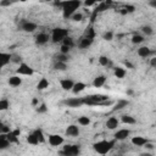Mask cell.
<instances>
[{"instance_id":"cell-1","label":"cell","mask_w":156,"mask_h":156,"mask_svg":"<svg viewBox=\"0 0 156 156\" xmlns=\"http://www.w3.org/2000/svg\"><path fill=\"white\" fill-rule=\"evenodd\" d=\"M81 1L79 0H68V1H59L55 3V5H57L59 7L62 9V13H64L65 19H71V16L77 12L78 7L81 6Z\"/></svg>"},{"instance_id":"cell-2","label":"cell","mask_w":156,"mask_h":156,"mask_svg":"<svg viewBox=\"0 0 156 156\" xmlns=\"http://www.w3.org/2000/svg\"><path fill=\"white\" fill-rule=\"evenodd\" d=\"M115 142H116V140H100V142L94 143L93 148H94V150L98 154L105 155L108 151H111V149L115 146Z\"/></svg>"},{"instance_id":"cell-3","label":"cell","mask_w":156,"mask_h":156,"mask_svg":"<svg viewBox=\"0 0 156 156\" xmlns=\"http://www.w3.org/2000/svg\"><path fill=\"white\" fill-rule=\"evenodd\" d=\"M66 37H68V29L65 28H54L51 32V42L53 43H60Z\"/></svg>"},{"instance_id":"cell-4","label":"cell","mask_w":156,"mask_h":156,"mask_svg":"<svg viewBox=\"0 0 156 156\" xmlns=\"http://www.w3.org/2000/svg\"><path fill=\"white\" fill-rule=\"evenodd\" d=\"M81 152L79 145H65L60 155L62 156H78Z\"/></svg>"},{"instance_id":"cell-5","label":"cell","mask_w":156,"mask_h":156,"mask_svg":"<svg viewBox=\"0 0 156 156\" xmlns=\"http://www.w3.org/2000/svg\"><path fill=\"white\" fill-rule=\"evenodd\" d=\"M17 74L20 76H33L34 74V70L30 67L29 65L25 64V62H22V64H20L19 68H17Z\"/></svg>"},{"instance_id":"cell-6","label":"cell","mask_w":156,"mask_h":156,"mask_svg":"<svg viewBox=\"0 0 156 156\" xmlns=\"http://www.w3.org/2000/svg\"><path fill=\"white\" fill-rule=\"evenodd\" d=\"M20 28L23 30V32H27V33H32L37 29V25L33 23V22H29V21H22L20 23Z\"/></svg>"},{"instance_id":"cell-7","label":"cell","mask_w":156,"mask_h":156,"mask_svg":"<svg viewBox=\"0 0 156 156\" xmlns=\"http://www.w3.org/2000/svg\"><path fill=\"white\" fill-rule=\"evenodd\" d=\"M64 137H61L59 134H50L49 135V144L51 146H60L61 144H64Z\"/></svg>"},{"instance_id":"cell-8","label":"cell","mask_w":156,"mask_h":156,"mask_svg":"<svg viewBox=\"0 0 156 156\" xmlns=\"http://www.w3.org/2000/svg\"><path fill=\"white\" fill-rule=\"evenodd\" d=\"M65 104L68 107H81L84 104V101H83V98H70L65 100Z\"/></svg>"},{"instance_id":"cell-9","label":"cell","mask_w":156,"mask_h":156,"mask_svg":"<svg viewBox=\"0 0 156 156\" xmlns=\"http://www.w3.org/2000/svg\"><path fill=\"white\" fill-rule=\"evenodd\" d=\"M21 132L20 129H15V131H10L7 134H6V139L7 142L11 144V143H19V137H20Z\"/></svg>"},{"instance_id":"cell-10","label":"cell","mask_w":156,"mask_h":156,"mask_svg":"<svg viewBox=\"0 0 156 156\" xmlns=\"http://www.w3.org/2000/svg\"><path fill=\"white\" fill-rule=\"evenodd\" d=\"M129 134H131L129 129H120L115 133V140H124L129 137Z\"/></svg>"},{"instance_id":"cell-11","label":"cell","mask_w":156,"mask_h":156,"mask_svg":"<svg viewBox=\"0 0 156 156\" xmlns=\"http://www.w3.org/2000/svg\"><path fill=\"white\" fill-rule=\"evenodd\" d=\"M66 135L68 137H78L79 135V128L76 124H70L66 128Z\"/></svg>"},{"instance_id":"cell-12","label":"cell","mask_w":156,"mask_h":156,"mask_svg":"<svg viewBox=\"0 0 156 156\" xmlns=\"http://www.w3.org/2000/svg\"><path fill=\"white\" fill-rule=\"evenodd\" d=\"M11 61V54L7 53H0V68L5 67Z\"/></svg>"},{"instance_id":"cell-13","label":"cell","mask_w":156,"mask_h":156,"mask_svg":"<svg viewBox=\"0 0 156 156\" xmlns=\"http://www.w3.org/2000/svg\"><path fill=\"white\" fill-rule=\"evenodd\" d=\"M73 84H74V82H73L72 79H70V78H66V79H61V81H60V85H61V88L64 89V90H66V91L72 90Z\"/></svg>"},{"instance_id":"cell-14","label":"cell","mask_w":156,"mask_h":156,"mask_svg":"<svg viewBox=\"0 0 156 156\" xmlns=\"http://www.w3.org/2000/svg\"><path fill=\"white\" fill-rule=\"evenodd\" d=\"M148 142H149V140H148L146 138L140 137V135H138V137H133V138H132V144L135 145V146H144Z\"/></svg>"},{"instance_id":"cell-15","label":"cell","mask_w":156,"mask_h":156,"mask_svg":"<svg viewBox=\"0 0 156 156\" xmlns=\"http://www.w3.org/2000/svg\"><path fill=\"white\" fill-rule=\"evenodd\" d=\"M118 124H120V121H118V118L117 117H110L107 121H106V127L108 128V129H116L117 127H118Z\"/></svg>"},{"instance_id":"cell-16","label":"cell","mask_w":156,"mask_h":156,"mask_svg":"<svg viewBox=\"0 0 156 156\" xmlns=\"http://www.w3.org/2000/svg\"><path fill=\"white\" fill-rule=\"evenodd\" d=\"M49 39H50L49 34H46V33H39V34L36 37V43H37V45H44V44H46V43L49 42Z\"/></svg>"},{"instance_id":"cell-17","label":"cell","mask_w":156,"mask_h":156,"mask_svg":"<svg viewBox=\"0 0 156 156\" xmlns=\"http://www.w3.org/2000/svg\"><path fill=\"white\" fill-rule=\"evenodd\" d=\"M152 54H154V51L150 48H148V46H142V48L138 49V55L140 57H149Z\"/></svg>"},{"instance_id":"cell-18","label":"cell","mask_w":156,"mask_h":156,"mask_svg":"<svg viewBox=\"0 0 156 156\" xmlns=\"http://www.w3.org/2000/svg\"><path fill=\"white\" fill-rule=\"evenodd\" d=\"M87 88V84L83 83V82H77L73 84V88H72V91L74 93V94H79V93H82L83 90H85Z\"/></svg>"},{"instance_id":"cell-19","label":"cell","mask_w":156,"mask_h":156,"mask_svg":"<svg viewBox=\"0 0 156 156\" xmlns=\"http://www.w3.org/2000/svg\"><path fill=\"white\" fill-rule=\"evenodd\" d=\"M9 84L11 87H20L22 84V78L20 76H12L9 78Z\"/></svg>"},{"instance_id":"cell-20","label":"cell","mask_w":156,"mask_h":156,"mask_svg":"<svg viewBox=\"0 0 156 156\" xmlns=\"http://www.w3.org/2000/svg\"><path fill=\"white\" fill-rule=\"evenodd\" d=\"M93 42H94V40H91V39H89V38H87V37H83V38L79 40V43H78V46H79L81 49H87L88 46H90V45L93 44Z\"/></svg>"},{"instance_id":"cell-21","label":"cell","mask_w":156,"mask_h":156,"mask_svg":"<svg viewBox=\"0 0 156 156\" xmlns=\"http://www.w3.org/2000/svg\"><path fill=\"white\" fill-rule=\"evenodd\" d=\"M105 82H106L105 76H98L94 79V82H93V85H94L95 88H100V87H103L105 84Z\"/></svg>"},{"instance_id":"cell-22","label":"cell","mask_w":156,"mask_h":156,"mask_svg":"<svg viewBox=\"0 0 156 156\" xmlns=\"http://www.w3.org/2000/svg\"><path fill=\"white\" fill-rule=\"evenodd\" d=\"M7 146H10V143L6 139V134H0V150L6 149Z\"/></svg>"},{"instance_id":"cell-23","label":"cell","mask_w":156,"mask_h":156,"mask_svg":"<svg viewBox=\"0 0 156 156\" xmlns=\"http://www.w3.org/2000/svg\"><path fill=\"white\" fill-rule=\"evenodd\" d=\"M48 87H49V81L46 79V78H42V79L38 82V84H37V89L38 90H44Z\"/></svg>"},{"instance_id":"cell-24","label":"cell","mask_w":156,"mask_h":156,"mask_svg":"<svg viewBox=\"0 0 156 156\" xmlns=\"http://www.w3.org/2000/svg\"><path fill=\"white\" fill-rule=\"evenodd\" d=\"M122 122L124 123V124H135L137 123V120L134 118V117H132V116H129V115H124V116H122Z\"/></svg>"},{"instance_id":"cell-25","label":"cell","mask_w":156,"mask_h":156,"mask_svg":"<svg viewBox=\"0 0 156 156\" xmlns=\"http://www.w3.org/2000/svg\"><path fill=\"white\" fill-rule=\"evenodd\" d=\"M98 60H99V64H100L101 66H106V67H108V66H111V65H112V64H111V61H110V59H108L107 56H104V55H103V56H100Z\"/></svg>"},{"instance_id":"cell-26","label":"cell","mask_w":156,"mask_h":156,"mask_svg":"<svg viewBox=\"0 0 156 156\" xmlns=\"http://www.w3.org/2000/svg\"><path fill=\"white\" fill-rule=\"evenodd\" d=\"M128 105V100H118V103L115 105V107L112 108L114 111H118V110H122L123 107H126Z\"/></svg>"},{"instance_id":"cell-27","label":"cell","mask_w":156,"mask_h":156,"mask_svg":"<svg viewBox=\"0 0 156 156\" xmlns=\"http://www.w3.org/2000/svg\"><path fill=\"white\" fill-rule=\"evenodd\" d=\"M33 134L36 135V138L38 139V142L39 143H45V137H44V133L42 129H36L33 132Z\"/></svg>"},{"instance_id":"cell-28","label":"cell","mask_w":156,"mask_h":156,"mask_svg":"<svg viewBox=\"0 0 156 156\" xmlns=\"http://www.w3.org/2000/svg\"><path fill=\"white\" fill-rule=\"evenodd\" d=\"M62 44L61 45H65V46H67V48H70V49H72L73 46H74V42H73V38H71V37H66L64 40L61 42Z\"/></svg>"},{"instance_id":"cell-29","label":"cell","mask_w":156,"mask_h":156,"mask_svg":"<svg viewBox=\"0 0 156 156\" xmlns=\"http://www.w3.org/2000/svg\"><path fill=\"white\" fill-rule=\"evenodd\" d=\"M114 73H115V76L117 78H120V79H121V78H124V76H126V70L122 68V67H115Z\"/></svg>"},{"instance_id":"cell-30","label":"cell","mask_w":156,"mask_h":156,"mask_svg":"<svg viewBox=\"0 0 156 156\" xmlns=\"http://www.w3.org/2000/svg\"><path fill=\"white\" fill-rule=\"evenodd\" d=\"M78 124H81V126H89L90 118L87 117V116H81L79 118H78Z\"/></svg>"},{"instance_id":"cell-31","label":"cell","mask_w":156,"mask_h":156,"mask_svg":"<svg viewBox=\"0 0 156 156\" xmlns=\"http://www.w3.org/2000/svg\"><path fill=\"white\" fill-rule=\"evenodd\" d=\"M54 68L56 71H66L67 70V64H65V62H57L54 65Z\"/></svg>"},{"instance_id":"cell-32","label":"cell","mask_w":156,"mask_h":156,"mask_svg":"<svg viewBox=\"0 0 156 156\" xmlns=\"http://www.w3.org/2000/svg\"><path fill=\"white\" fill-rule=\"evenodd\" d=\"M27 142L29 143V144H32V145H38L39 144V142H38V139L36 138V135L32 133V134H28L27 135Z\"/></svg>"},{"instance_id":"cell-33","label":"cell","mask_w":156,"mask_h":156,"mask_svg":"<svg viewBox=\"0 0 156 156\" xmlns=\"http://www.w3.org/2000/svg\"><path fill=\"white\" fill-rule=\"evenodd\" d=\"M10 104H9V100L7 99H1L0 100V111H6L9 108Z\"/></svg>"},{"instance_id":"cell-34","label":"cell","mask_w":156,"mask_h":156,"mask_svg":"<svg viewBox=\"0 0 156 156\" xmlns=\"http://www.w3.org/2000/svg\"><path fill=\"white\" fill-rule=\"evenodd\" d=\"M144 40H145L144 37L140 36V34H134V36L132 37V43H133V44H140V43H143Z\"/></svg>"},{"instance_id":"cell-35","label":"cell","mask_w":156,"mask_h":156,"mask_svg":"<svg viewBox=\"0 0 156 156\" xmlns=\"http://www.w3.org/2000/svg\"><path fill=\"white\" fill-rule=\"evenodd\" d=\"M71 20L72 21H74V22H79V21H82L83 20V13L82 12H74L72 16H71Z\"/></svg>"},{"instance_id":"cell-36","label":"cell","mask_w":156,"mask_h":156,"mask_svg":"<svg viewBox=\"0 0 156 156\" xmlns=\"http://www.w3.org/2000/svg\"><path fill=\"white\" fill-rule=\"evenodd\" d=\"M84 37H87V38H89V39H91V40H94V38H95V32H94V29H93L91 26L87 29V32H85V36H84Z\"/></svg>"},{"instance_id":"cell-37","label":"cell","mask_w":156,"mask_h":156,"mask_svg":"<svg viewBox=\"0 0 156 156\" xmlns=\"http://www.w3.org/2000/svg\"><path fill=\"white\" fill-rule=\"evenodd\" d=\"M135 10V6H133V5H126L123 9H122V11H121V13L122 15H126V13H129V12H133Z\"/></svg>"},{"instance_id":"cell-38","label":"cell","mask_w":156,"mask_h":156,"mask_svg":"<svg viewBox=\"0 0 156 156\" xmlns=\"http://www.w3.org/2000/svg\"><path fill=\"white\" fill-rule=\"evenodd\" d=\"M11 61L15 64H22V57L17 54H11Z\"/></svg>"},{"instance_id":"cell-39","label":"cell","mask_w":156,"mask_h":156,"mask_svg":"<svg viewBox=\"0 0 156 156\" xmlns=\"http://www.w3.org/2000/svg\"><path fill=\"white\" fill-rule=\"evenodd\" d=\"M68 59H70V56L68 55H64V54H60V55H57V57H56V61L57 62H66L68 61Z\"/></svg>"},{"instance_id":"cell-40","label":"cell","mask_w":156,"mask_h":156,"mask_svg":"<svg viewBox=\"0 0 156 156\" xmlns=\"http://www.w3.org/2000/svg\"><path fill=\"white\" fill-rule=\"evenodd\" d=\"M107 7H108V5H106L105 3H100V4H98V5H97L95 11H97V12H103V11L107 10Z\"/></svg>"},{"instance_id":"cell-41","label":"cell","mask_w":156,"mask_h":156,"mask_svg":"<svg viewBox=\"0 0 156 156\" xmlns=\"http://www.w3.org/2000/svg\"><path fill=\"white\" fill-rule=\"evenodd\" d=\"M142 30H143V33L146 34V36H151V34L154 33V29H152L150 26H144V27L142 28Z\"/></svg>"},{"instance_id":"cell-42","label":"cell","mask_w":156,"mask_h":156,"mask_svg":"<svg viewBox=\"0 0 156 156\" xmlns=\"http://www.w3.org/2000/svg\"><path fill=\"white\" fill-rule=\"evenodd\" d=\"M46 105L43 103V104H40V105H38V107H37V111L39 112V114H44V112H46Z\"/></svg>"},{"instance_id":"cell-43","label":"cell","mask_w":156,"mask_h":156,"mask_svg":"<svg viewBox=\"0 0 156 156\" xmlns=\"http://www.w3.org/2000/svg\"><path fill=\"white\" fill-rule=\"evenodd\" d=\"M70 48H67V46H65V45H61V48H60V54H64V55H68V53H70Z\"/></svg>"},{"instance_id":"cell-44","label":"cell","mask_w":156,"mask_h":156,"mask_svg":"<svg viewBox=\"0 0 156 156\" xmlns=\"http://www.w3.org/2000/svg\"><path fill=\"white\" fill-rule=\"evenodd\" d=\"M104 39L105 40H112L114 39V33L112 32H106L104 34Z\"/></svg>"},{"instance_id":"cell-45","label":"cell","mask_w":156,"mask_h":156,"mask_svg":"<svg viewBox=\"0 0 156 156\" xmlns=\"http://www.w3.org/2000/svg\"><path fill=\"white\" fill-rule=\"evenodd\" d=\"M84 5H85V6H88V7H90V6L98 5V3H97V1H84Z\"/></svg>"},{"instance_id":"cell-46","label":"cell","mask_w":156,"mask_h":156,"mask_svg":"<svg viewBox=\"0 0 156 156\" xmlns=\"http://www.w3.org/2000/svg\"><path fill=\"white\" fill-rule=\"evenodd\" d=\"M11 3L9 1V0H4V1H0V6H10Z\"/></svg>"},{"instance_id":"cell-47","label":"cell","mask_w":156,"mask_h":156,"mask_svg":"<svg viewBox=\"0 0 156 156\" xmlns=\"http://www.w3.org/2000/svg\"><path fill=\"white\" fill-rule=\"evenodd\" d=\"M144 146H145L146 149H149V150H151V149H154V146H155V145H154L152 143H149V142H148V143H146V144H145Z\"/></svg>"},{"instance_id":"cell-48","label":"cell","mask_w":156,"mask_h":156,"mask_svg":"<svg viewBox=\"0 0 156 156\" xmlns=\"http://www.w3.org/2000/svg\"><path fill=\"white\" fill-rule=\"evenodd\" d=\"M150 65H151V67H156V57H152L150 60Z\"/></svg>"},{"instance_id":"cell-49","label":"cell","mask_w":156,"mask_h":156,"mask_svg":"<svg viewBox=\"0 0 156 156\" xmlns=\"http://www.w3.org/2000/svg\"><path fill=\"white\" fill-rule=\"evenodd\" d=\"M124 65H126V67H128V68H134V66L131 64L129 61H124Z\"/></svg>"},{"instance_id":"cell-50","label":"cell","mask_w":156,"mask_h":156,"mask_svg":"<svg viewBox=\"0 0 156 156\" xmlns=\"http://www.w3.org/2000/svg\"><path fill=\"white\" fill-rule=\"evenodd\" d=\"M38 104H39L38 99H37V98H34V99L32 100V105H33V106H38Z\"/></svg>"},{"instance_id":"cell-51","label":"cell","mask_w":156,"mask_h":156,"mask_svg":"<svg viewBox=\"0 0 156 156\" xmlns=\"http://www.w3.org/2000/svg\"><path fill=\"white\" fill-rule=\"evenodd\" d=\"M139 156H154L152 154H149V152H144V154H140Z\"/></svg>"},{"instance_id":"cell-52","label":"cell","mask_w":156,"mask_h":156,"mask_svg":"<svg viewBox=\"0 0 156 156\" xmlns=\"http://www.w3.org/2000/svg\"><path fill=\"white\" fill-rule=\"evenodd\" d=\"M127 94H128V95H132V94H133V91H132V90H128V91H127Z\"/></svg>"},{"instance_id":"cell-53","label":"cell","mask_w":156,"mask_h":156,"mask_svg":"<svg viewBox=\"0 0 156 156\" xmlns=\"http://www.w3.org/2000/svg\"><path fill=\"white\" fill-rule=\"evenodd\" d=\"M115 156H120V155H115Z\"/></svg>"}]
</instances>
